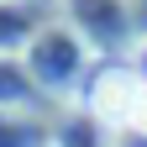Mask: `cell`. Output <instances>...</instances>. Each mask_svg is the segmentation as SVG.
Segmentation results:
<instances>
[{
    "instance_id": "6da1fadb",
    "label": "cell",
    "mask_w": 147,
    "mask_h": 147,
    "mask_svg": "<svg viewBox=\"0 0 147 147\" xmlns=\"http://www.w3.org/2000/svg\"><path fill=\"white\" fill-rule=\"evenodd\" d=\"M142 79L137 74H126V68H105L100 79H95V89H89V100H95V110L105 121H131L137 110H142Z\"/></svg>"
},
{
    "instance_id": "7a4b0ae2",
    "label": "cell",
    "mask_w": 147,
    "mask_h": 147,
    "mask_svg": "<svg viewBox=\"0 0 147 147\" xmlns=\"http://www.w3.org/2000/svg\"><path fill=\"white\" fill-rule=\"evenodd\" d=\"M32 63H37V74H42V79H68L74 63H79V47H74L68 37H42V42H37V53H32Z\"/></svg>"
},
{
    "instance_id": "3957f363",
    "label": "cell",
    "mask_w": 147,
    "mask_h": 147,
    "mask_svg": "<svg viewBox=\"0 0 147 147\" xmlns=\"http://www.w3.org/2000/svg\"><path fill=\"white\" fill-rule=\"evenodd\" d=\"M116 147H147V131H121Z\"/></svg>"
}]
</instances>
